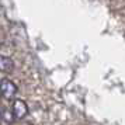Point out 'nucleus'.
<instances>
[{
	"label": "nucleus",
	"mask_w": 125,
	"mask_h": 125,
	"mask_svg": "<svg viewBox=\"0 0 125 125\" xmlns=\"http://www.w3.org/2000/svg\"><path fill=\"white\" fill-rule=\"evenodd\" d=\"M1 118L4 119V121H7V122H11L13 119H14V117H13V113H9V111H1Z\"/></svg>",
	"instance_id": "obj_4"
},
{
	"label": "nucleus",
	"mask_w": 125,
	"mask_h": 125,
	"mask_svg": "<svg viewBox=\"0 0 125 125\" xmlns=\"http://www.w3.org/2000/svg\"><path fill=\"white\" fill-rule=\"evenodd\" d=\"M13 69H14V62H13L11 58L0 55V72L10 73V72H13Z\"/></svg>",
	"instance_id": "obj_3"
},
{
	"label": "nucleus",
	"mask_w": 125,
	"mask_h": 125,
	"mask_svg": "<svg viewBox=\"0 0 125 125\" xmlns=\"http://www.w3.org/2000/svg\"><path fill=\"white\" fill-rule=\"evenodd\" d=\"M13 117L14 119H20L25 118L27 115H28V105H27V103L24 101V100H20V98H13Z\"/></svg>",
	"instance_id": "obj_2"
},
{
	"label": "nucleus",
	"mask_w": 125,
	"mask_h": 125,
	"mask_svg": "<svg viewBox=\"0 0 125 125\" xmlns=\"http://www.w3.org/2000/svg\"><path fill=\"white\" fill-rule=\"evenodd\" d=\"M1 44H3V41H1V38H0V46H1Z\"/></svg>",
	"instance_id": "obj_5"
},
{
	"label": "nucleus",
	"mask_w": 125,
	"mask_h": 125,
	"mask_svg": "<svg viewBox=\"0 0 125 125\" xmlns=\"http://www.w3.org/2000/svg\"><path fill=\"white\" fill-rule=\"evenodd\" d=\"M17 86L13 83L10 79H1L0 80V96L4 100L11 101L13 98H16L17 94Z\"/></svg>",
	"instance_id": "obj_1"
}]
</instances>
